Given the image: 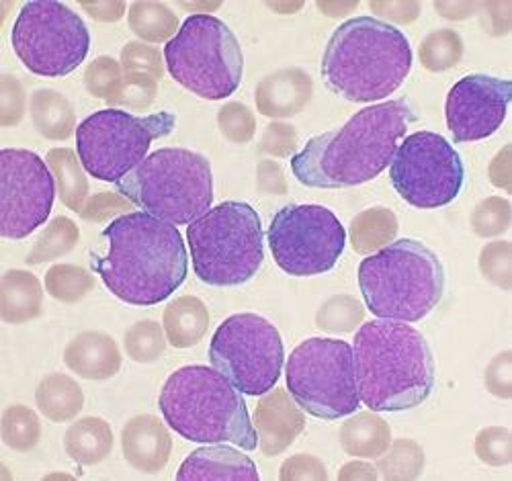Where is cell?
<instances>
[{"mask_svg":"<svg viewBox=\"0 0 512 481\" xmlns=\"http://www.w3.org/2000/svg\"><path fill=\"white\" fill-rule=\"evenodd\" d=\"M281 481H326V465L310 453H300L289 457L279 469Z\"/></svg>","mask_w":512,"mask_h":481,"instance_id":"cell-50","label":"cell"},{"mask_svg":"<svg viewBox=\"0 0 512 481\" xmlns=\"http://www.w3.org/2000/svg\"><path fill=\"white\" fill-rule=\"evenodd\" d=\"M474 451L478 459L490 467H506L512 463V434L506 426H486L476 434Z\"/></svg>","mask_w":512,"mask_h":481,"instance_id":"cell-43","label":"cell"},{"mask_svg":"<svg viewBox=\"0 0 512 481\" xmlns=\"http://www.w3.org/2000/svg\"><path fill=\"white\" fill-rule=\"evenodd\" d=\"M437 13L449 21H463L480 11V3H435Z\"/></svg>","mask_w":512,"mask_h":481,"instance_id":"cell-57","label":"cell"},{"mask_svg":"<svg viewBox=\"0 0 512 481\" xmlns=\"http://www.w3.org/2000/svg\"><path fill=\"white\" fill-rule=\"evenodd\" d=\"M127 25L144 43H168L179 33V17L164 3L140 0L127 11Z\"/></svg>","mask_w":512,"mask_h":481,"instance_id":"cell-31","label":"cell"},{"mask_svg":"<svg viewBox=\"0 0 512 481\" xmlns=\"http://www.w3.org/2000/svg\"><path fill=\"white\" fill-rule=\"evenodd\" d=\"M35 402L39 412L48 420L56 424L70 422L84 408V391L72 377L64 373H50L39 381Z\"/></svg>","mask_w":512,"mask_h":481,"instance_id":"cell-28","label":"cell"},{"mask_svg":"<svg viewBox=\"0 0 512 481\" xmlns=\"http://www.w3.org/2000/svg\"><path fill=\"white\" fill-rule=\"evenodd\" d=\"M463 58V39L453 29H435L418 46V60L424 70L447 72Z\"/></svg>","mask_w":512,"mask_h":481,"instance_id":"cell-34","label":"cell"},{"mask_svg":"<svg viewBox=\"0 0 512 481\" xmlns=\"http://www.w3.org/2000/svg\"><path fill=\"white\" fill-rule=\"evenodd\" d=\"M418 119L408 99L371 105L343 127L312 138L291 158L295 179L312 189H347L369 183L386 170Z\"/></svg>","mask_w":512,"mask_h":481,"instance_id":"cell-1","label":"cell"},{"mask_svg":"<svg viewBox=\"0 0 512 481\" xmlns=\"http://www.w3.org/2000/svg\"><path fill=\"white\" fill-rule=\"evenodd\" d=\"M121 451L125 461L136 471L156 475L173 455V436L156 416L140 414L125 422L121 430Z\"/></svg>","mask_w":512,"mask_h":481,"instance_id":"cell-19","label":"cell"},{"mask_svg":"<svg viewBox=\"0 0 512 481\" xmlns=\"http://www.w3.org/2000/svg\"><path fill=\"white\" fill-rule=\"evenodd\" d=\"M105 256L91 267L123 303L150 308L173 295L187 279L189 260L181 232L146 211L119 215L103 230Z\"/></svg>","mask_w":512,"mask_h":481,"instance_id":"cell-2","label":"cell"},{"mask_svg":"<svg viewBox=\"0 0 512 481\" xmlns=\"http://www.w3.org/2000/svg\"><path fill=\"white\" fill-rule=\"evenodd\" d=\"M359 7V3H318V9L326 15V17H334V19H338V17H345V15H349V13H353L355 9Z\"/></svg>","mask_w":512,"mask_h":481,"instance_id":"cell-58","label":"cell"},{"mask_svg":"<svg viewBox=\"0 0 512 481\" xmlns=\"http://www.w3.org/2000/svg\"><path fill=\"white\" fill-rule=\"evenodd\" d=\"M195 275L211 287H236L259 273L265 258L261 217L244 201H224L187 228Z\"/></svg>","mask_w":512,"mask_h":481,"instance_id":"cell-8","label":"cell"},{"mask_svg":"<svg viewBox=\"0 0 512 481\" xmlns=\"http://www.w3.org/2000/svg\"><path fill=\"white\" fill-rule=\"evenodd\" d=\"M179 481H256L254 461L222 443L193 451L177 471Z\"/></svg>","mask_w":512,"mask_h":481,"instance_id":"cell-22","label":"cell"},{"mask_svg":"<svg viewBox=\"0 0 512 481\" xmlns=\"http://www.w3.org/2000/svg\"><path fill=\"white\" fill-rule=\"evenodd\" d=\"M78 240H80L78 226L70 220V217L58 215L50 222V226H46V230L41 232L35 246L29 250L25 262L29 267H35V265H44V262L62 258L76 248Z\"/></svg>","mask_w":512,"mask_h":481,"instance_id":"cell-32","label":"cell"},{"mask_svg":"<svg viewBox=\"0 0 512 481\" xmlns=\"http://www.w3.org/2000/svg\"><path fill=\"white\" fill-rule=\"evenodd\" d=\"M123 76V68L115 58L99 56L84 70V89L91 97L109 103L119 91Z\"/></svg>","mask_w":512,"mask_h":481,"instance_id":"cell-41","label":"cell"},{"mask_svg":"<svg viewBox=\"0 0 512 481\" xmlns=\"http://www.w3.org/2000/svg\"><path fill=\"white\" fill-rule=\"evenodd\" d=\"M166 334L154 320L136 322L123 336L125 353L136 363H154L166 351Z\"/></svg>","mask_w":512,"mask_h":481,"instance_id":"cell-38","label":"cell"},{"mask_svg":"<svg viewBox=\"0 0 512 481\" xmlns=\"http://www.w3.org/2000/svg\"><path fill=\"white\" fill-rule=\"evenodd\" d=\"M58 195L46 160L31 150L0 152V236L23 240L48 222Z\"/></svg>","mask_w":512,"mask_h":481,"instance_id":"cell-16","label":"cell"},{"mask_svg":"<svg viewBox=\"0 0 512 481\" xmlns=\"http://www.w3.org/2000/svg\"><path fill=\"white\" fill-rule=\"evenodd\" d=\"M164 62L175 82L205 101L234 95L244 72V54L236 35L211 15L189 17L166 43Z\"/></svg>","mask_w":512,"mask_h":481,"instance_id":"cell-9","label":"cell"},{"mask_svg":"<svg viewBox=\"0 0 512 481\" xmlns=\"http://www.w3.org/2000/svg\"><path fill=\"white\" fill-rule=\"evenodd\" d=\"M390 179L398 195L416 209H439L457 199L465 168L457 150L433 131H416L396 150Z\"/></svg>","mask_w":512,"mask_h":481,"instance_id":"cell-15","label":"cell"},{"mask_svg":"<svg viewBox=\"0 0 512 481\" xmlns=\"http://www.w3.org/2000/svg\"><path fill=\"white\" fill-rule=\"evenodd\" d=\"M379 477L386 481H412L424 471V451L412 439L392 441L388 451L377 457Z\"/></svg>","mask_w":512,"mask_h":481,"instance_id":"cell-33","label":"cell"},{"mask_svg":"<svg viewBox=\"0 0 512 481\" xmlns=\"http://www.w3.org/2000/svg\"><path fill=\"white\" fill-rule=\"evenodd\" d=\"M0 436L3 443L17 453H29L39 445L41 422L39 416L23 404H13L3 412L0 422Z\"/></svg>","mask_w":512,"mask_h":481,"instance_id":"cell-35","label":"cell"},{"mask_svg":"<svg viewBox=\"0 0 512 481\" xmlns=\"http://www.w3.org/2000/svg\"><path fill=\"white\" fill-rule=\"evenodd\" d=\"M177 127L173 113L136 117L121 109H103L76 127V152L89 177L119 183L142 160L154 140L170 136Z\"/></svg>","mask_w":512,"mask_h":481,"instance_id":"cell-10","label":"cell"},{"mask_svg":"<svg viewBox=\"0 0 512 481\" xmlns=\"http://www.w3.org/2000/svg\"><path fill=\"white\" fill-rule=\"evenodd\" d=\"M359 287L373 316L412 324L429 316L443 299L445 267L431 248L402 238L363 258Z\"/></svg>","mask_w":512,"mask_h":481,"instance_id":"cell-6","label":"cell"},{"mask_svg":"<svg viewBox=\"0 0 512 481\" xmlns=\"http://www.w3.org/2000/svg\"><path fill=\"white\" fill-rule=\"evenodd\" d=\"M484 279L502 291L512 289V244L508 240L488 242L478 258Z\"/></svg>","mask_w":512,"mask_h":481,"instance_id":"cell-42","label":"cell"},{"mask_svg":"<svg viewBox=\"0 0 512 481\" xmlns=\"http://www.w3.org/2000/svg\"><path fill=\"white\" fill-rule=\"evenodd\" d=\"M162 326L170 346L175 348L197 346L209 330L207 305L193 295L177 297L164 308Z\"/></svg>","mask_w":512,"mask_h":481,"instance_id":"cell-24","label":"cell"},{"mask_svg":"<svg viewBox=\"0 0 512 481\" xmlns=\"http://www.w3.org/2000/svg\"><path fill=\"white\" fill-rule=\"evenodd\" d=\"M338 441L351 457L377 459L392 445V428L375 412H359L340 426Z\"/></svg>","mask_w":512,"mask_h":481,"instance_id":"cell-25","label":"cell"},{"mask_svg":"<svg viewBox=\"0 0 512 481\" xmlns=\"http://www.w3.org/2000/svg\"><path fill=\"white\" fill-rule=\"evenodd\" d=\"M277 267L291 277H316L334 269L345 252L347 232L322 205H287L267 232Z\"/></svg>","mask_w":512,"mask_h":481,"instance_id":"cell-14","label":"cell"},{"mask_svg":"<svg viewBox=\"0 0 512 481\" xmlns=\"http://www.w3.org/2000/svg\"><path fill=\"white\" fill-rule=\"evenodd\" d=\"M338 479L340 481H375V479H379V471L371 463L351 461V463H345L343 467H340Z\"/></svg>","mask_w":512,"mask_h":481,"instance_id":"cell-56","label":"cell"},{"mask_svg":"<svg viewBox=\"0 0 512 481\" xmlns=\"http://www.w3.org/2000/svg\"><path fill=\"white\" fill-rule=\"evenodd\" d=\"M361 402L371 412H404L429 400L435 359L429 342L404 322H365L353 342Z\"/></svg>","mask_w":512,"mask_h":481,"instance_id":"cell-3","label":"cell"},{"mask_svg":"<svg viewBox=\"0 0 512 481\" xmlns=\"http://www.w3.org/2000/svg\"><path fill=\"white\" fill-rule=\"evenodd\" d=\"M398 217L388 207H369L353 217L349 226V242L357 254H375L392 244L398 236Z\"/></svg>","mask_w":512,"mask_h":481,"instance_id":"cell-29","label":"cell"},{"mask_svg":"<svg viewBox=\"0 0 512 481\" xmlns=\"http://www.w3.org/2000/svg\"><path fill=\"white\" fill-rule=\"evenodd\" d=\"M263 455L277 457L287 451L306 428V416L287 389H271L252 416Z\"/></svg>","mask_w":512,"mask_h":481,"instance_id":"cell-18","label":"cell"},{"mask_svg":"<svg viewBox=\"0 0 512 481\" xmlns=\"http://www.w3.org/2000/svg\"><path fill=\"white\" fill-rule=\"evenodd\" d=\"M412 70L406 35L375 17H355L334 29L322 56L328 89L351 103L394 95Z\"/></svg>","mask_w":512,"mask_h":481,"instance_id":"cell-4","label":"cell"},{"mask_svg":"<svg viewBox=\"0 0 512 481\" xmlns=\"http://www.w3.org/2000/svg\"><path fill=\"white\" fill-rule=\"evenodd\" d=\"M256 189L261 195H285L289 185L281 164L275 160H261L256 166Z\"/></svg>","mask_w":512,"mask_h":481,"instance_id":"cell-51","label":"cell"},{"mask_svg":"<svg viewBox=\"0 0 512 481\" xmlns=\"http://www.w3.org/2000/svg\"><path fill=\"white\" fill-rule=\"evenodd\" d=\"M181 9H189V11H218L222 7V3H179Z\"/></svg>","mask_w":512,"mask_h":481,"instance_id":"cell-60","label":"cell"},{"mask_svg":"<svg viewBox=\"0 0 512 481\" xmlns=\"http://www.w3.org/2000/svg\"><path fill=\"white\" fill-rule=\"evenodd\" d=\"M158 408L168 426L191 443L259 447L242 393L213 367L187 365L166 379Z\"/></svg>","mask_w":512,"mask_h":481,"instance_id":"cell-5","label":"cell"},{"mask_svg":"<svg viewBox=\"0 0 512 481\" xmlns=\"http://www.w3.org/2000/svg\"><path fill=\"white\" fill-rule=\"evenodd\" d=\"M80 7L91 19L101 23H117L127 13V5L121 0H99V3L80 0Z\"/></svg>","mask_w":512,"mask_h":481,"instance_id":"cell-55","label":"cell"},{"mask_svg":"<svg viewBox=\"0 0 512 481\" xmlns=\"http://www.w3.org/2000/svg\"><path fill=\"white\" fill-rule=\"evenodd\" d=\"M158 95V80L148 74H125L119 91L107 103L111 109L146 111L152 107Z\"/></svg>","mask_w":512,"mask_h":481,"instance_id":"cell-40","label":"cell"},{"mask_svg":"<svg viewBox=\"0 0 512 481\" xmlns=\"http://www.w3.org/2000/svg\"><path fill=\"white\" fill-rule=\"evenodd\" d=\"M482 27L488 35H508L512 27V5L510 3H482L480 5Z\"/></svg>","mask_w":512,"mask_h":481,"instance_id":"cell-52","label":"cell"},{"mask_svg":"<svg viewBox=\"0 0 512 481\" xmlns=\"http://www.w3.org/2000/svg\"><path fill=\"white\" fill-rule=\"evenodd\" d=\"M29 113L35 129L52 142H64L76 131V113L72 103L58 91L39 89L31 95Z\"/></svg>","mask_w":512,"mask_h":481,"instance_id":"cell-27","label":"cell"},{"mask_svg":"<svg viewBox=\"0 0 512 481\" xmlns=\"http://www.w3.org/2000/svg\"><path fill=\"white\" fill-rule=\"evenodd\" d=\"M66 367L82 379L107 381L115 377L123 365V357L113 336L87 330L74 336L64 348Z\"/></svg>","mask_w":512,"mask_h":481,"instance_id":"cell-21","label":"cell"},{"mask_svg":"<svg viewBox=\"0 0 512 481\" xmlns=\"http://www.w3.org/2000/svg\"><path fill=\"white\" fill-rule=\"evenodd\" d=\"M113 430L97 416L80 418L64 434V451L78 465H99L113 451Z\"/></svg>","mask_w":512,"mask_h":481,"instance_id":"cell-26","label":"cell"},{"mask_svg":"<svg viewBox=\"0 0 512 481\" xmlns=\"http://www.w3.org/2000/svg\"><path fill=\"white\" fill-rule=\"evenodd\" d=\"M512 97L510 80L469 74L455 82L447 95L445 117L455 144L490 138L506 119Z\"/></svg>","mask_w":512,"mask_h":481,"instance_id":"cell-17","label":"cell"},{"mask_svg":"<svg viewBox=\"0 0 512 481\" xmlns=\"http://www.w3.org/2000/svg\"><path fill=\"white\" fill-rule=\"evenodd\" d=\"M117 193L162 222L187 226L211 209V164L191 150L162 148L123 177Z\"/></svg>","mask_w":512,"mask_h":481,"instance_id":"cell-7","label":"cell"},{"mask_svg":"<svg viewBox=\"0 0 512 481\" xmlns=\"http://www.w3.org/2000/svg\"><path fill=\"white\" fill-rule=\"evenodd\" d=\"M218 127L228 142L248 144L256 134V119L244 103L230 101L218 111Z\"/></svg>","mask_w":512,"mask_h":481,"instance_id":"cell-44","label":"cell"},{"mask_svg":"<svg viewBox=\"0 0 512 481\" xmlns=\"http://www.w3.org/2000/svg\"><path fill=\"white\" fill-rule=\"evenodd\" d=\"M365 320L363 303L353 295H334L322 303L316 314V326L328 334L353 332Z\"/></svg>","mask_w":512,"mask_h":481,"instance_id":"cell-36","label":"cell"},{"mask_svg":"<svg viewBox=\"0 0 512 481\" xmlns=\"http://www.w3.org/2000/svg\"><path fill=\"white\" fill-rule=\"evenodd\" d=\"M46 162L54 174L60 201L78 213L80 207L87 203L91 191L87 170H84L80 158L70 148H54L48 152Z\"/></svg>","mask_w":512,"mask_h":481,"instance_id":"cell-30","label":"cell"},{"mask_svg":"<svg viewBox=\"0 0 512 481\" xmlns=\"http://www.w3.org/2000/svg\"><path fill=\"white\" fill-rule=\"evenodd\" d=\"M209 361L240 393L265 396L281 377L285 348L279 330L267 318L234 314L213 334Z\"/></svg>","mask_w":512,"mask_h":481,"instance_id":"cell-13","label":"cell"},{"mask_svg":"<svg viewBox=\"0 0 512 481\" xmlns=\"http://www.w3.org/2000/svg\"><path fill=\"white\" fill-rule=\"evenodd\" d=\"M44 289L29 271L11 269L0 279V318L5 324H27L41 314Z\"/></svg>","mask_w":512,"mask_h":481,"instance_id":"cell-23","label":"cell"},{"mask_svg":"<svg viewBox=\"0 0 512 481\" xmlns=\"http://www.w3.org/2000/svg\"><path fill=\"white\" fill-rule=\"evenodd\" d=\"M123 74H148L154 80L164 76V60L158 48L148 46L144 41L125 43L119 60Z\"/></svg>","mask_w":512,"mask_h":481,"instance_id":"cell-45","label":"cell"},{"mask_svg":"<svg viewBox=\"0 0 512 481\" xmlns=\"http://www.w3.org/2000/svg\"><path fill=\"white\" fill-rule=\"evenodd\" d=\"M95 289V277L78 265H54L46 273V291L62 303H78Z\"/></svg>","mask_w":512,"mask_h":481,"instance_id":"cell-37","label":"cell"},{"mask_svg":"<svg viewBox=\"0 0 512 481\" xmlns=\"http://www.w3.org/2000/svg\"><path fill=\"white\" fill-rule=\"evenodd\" d=\"M285 379L297 406L320 420L351 416L361 404L353 346L345 340H304L287 359Z\"/></svg>","mask_w":512,"mask_h":481,"instance_id":"cell-11","label":"cell"},{"mask_svg":"<svg viewBox=\"0 0 512 481\" xmlns=\"http://www.w3.org/2000/svg\"><path fill=\"white\" fill-rule=\"evenodd\" d=\"M27 111V95L21 80L11 74L0 76V127H15Z\"/></svg>","mask_w":512,"mask_h":481,"instance_id":"cell-46","label":"cell"},{"mask_svg":"<svg viewBox=\"0 0 512 481\" xmlns=\"http://www.w3.org/2000/svg\"><path fill=\"white\" fill-rule=\"evenodd\" d=\"M369 9L381 19L398 23V25H410L420 17V3H388V0H371Z\"/></svg>","mask_w":512,"mask_h":481,"instance_id":"cell-53","label":"cell"},{"mask_svg":"<svg viewBox=\"0 0 512 481\" xmlns=\"http://www.w3.org/2000/svg\"><path fill=\"white\" fill-rule=\"evenodd\" d=\"M484 383L490 396L498 400L512 398V351H502L488 363Z\"/></svg>","mask_w":512,"mask_h":481,"instance_id":"cell-48","label":"cell"},{"mask_svg":"<svg viewBox=\"0 0 512 481\" xmlns=\"http://www.w3.org/2000/svg\"><path fill=\"white\" fill-rule=\"evenodd\" d=\"M512 222V207L508 199L502 197H486L482 199L472 215H469V226L478 238H498L508 232Z\"/></svg>","mask_w":512,"mask_h":481,"instance_id":"cell-39","label":"cell"},{"mask_svg":"<svg viewBox=\"0 0 512 481\" xmlns=\"http://www.w3.org/2000/svg\"><path fill=\"white\" fill-rule=\"evenodd\" d=\"M261 152L273 158H289L297 148V131L293 125L273 121L265 127L261 138Z\"/></svg>","mask_w":512,"mask_h":481,"instance_id":"cell-49","label":"cell"},{"mask_svg":"<svg viewBox=\"0 0 512 481\" xmlns=\"http://www.w3.org/2000/svg\"><path fill=\"white\" fill-rule=\"evenodd\" d=\"M488 179L496 189L512 193V148L504 146L488 166Z\"/></svg>","mask_w":512,"mask_h":481,"instance_id":"cell-54","label":"cell"},{"mask_svg":"<svg viewBox=\"0 0 512 481\" xmlns=\"http://www.w3.org/2000/svg\"><path fill=\"white\" fill-rule=\"evenodd\" d=\"M267 7L281 13V15H293V13L304 9V3H302V0H300V3H267Z\"/></svg>","mask_w":512,"mask_h":481,"instance_id":"cell-59","label":"cell"},{"mask_svg":"<svg viewBox=\"0 0 512 481\" xmlns=\"http://www.w3.org/2000/svg\"><path fill=\"white\" fill-rule=\"evenodd\" d=\"M13 50L21 64L44 78H62L89 56L87 25L58 0H33L23 5L11 33Z\"/></svg>","mask_w":512,"mask_h":481,"instance_id":"cell-12","label":"cell"},{"mask_svg":"<svg viewBox=\"0 0 512 481\" xmlns=\"http://www.w3.org/2000/svg\"><path fill=\"white\" fill-rule=\"evenodd\" d=\"M132 201L125 199L123 195L119 193H113V191H103V193H97L93 197L87 199V203H84L78 211V215L82 217V220L87 222H95V224H103L107 220H111V217L132 209Z\"/></svg>","mask_w":512,"mask_h":481,"instance_id":"cell-47","label":"cell"},{"mask_svg":"<svg viewBox=\"0 0 512 481\" xmlns=\"http://www.w3.org/2000/svg\"><path fill=\"white\" fill-rule=\"evenodd\" d=\"M312 97L314 80L302 68H281L265 76L254 89L256 109L277 121L302 113Z\"/></svg>","mask_w":512,"mask_h":481,"instance_id":"cell-20","label":"cell"}]
</instances>
